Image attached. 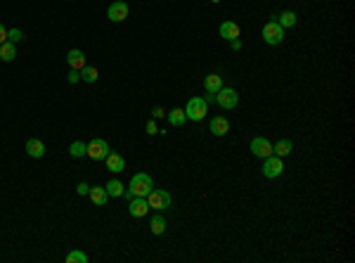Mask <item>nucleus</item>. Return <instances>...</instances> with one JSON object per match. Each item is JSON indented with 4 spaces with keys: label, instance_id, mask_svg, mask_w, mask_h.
Masks as SVG:
<instances>
[{
    "label": "nucleus",
    "instance_id": "29",
    "mask_svg": "<svg viewBox=\"0 0 355 263\" xmlns=\"http://www.w3.org/2000/svg\"><path fill=\"white\" fill-rule=\"evenodd\" d=\"M5 40H8V29H5V24L0 22V45H3Z\"/></svg>",
    "mask_w": 355,
    "mask_h": 263
},
{
    "label": "nucleus",
    "instance_id": "6",
    "mask_svg": "<svg viewBox=\"0 0 355 263\" xmlns=\"http://www.w3.org/2000/svg\"><path fill=\"white\" fill-rule=\"evenodd\" d=\"M216 102L223 109H234L237 107V102H240V95H237L234 88H220V90L216 93Z\"/></svg>",
    "mask_w": 355,
    "mask_h": 263
},
{
    "label": "nucleus",
    "instance_id": "28",
    "mask_svg": "<svg viewBox=\"0 0 355 263\" xmlns=\"http://www.w3.org/2000/svg\"><path fill=\"white\" fill-rule=\"evenodd\" d=\"M67 78H69V83H78V81H81V71L71 69V71H69V76H67Z\"/></svg>",
    "mask_w": 355,
    "mask_h": 263
},
{
    "label": "nucleus",
    "instance_id": "15",
    "mask_svg": "<svg viewBox=\"0 0 355 263\" xmlns=\"http://www.w3.org/2000/svg\"><path fill=\"white\" fill-rule=\"evenodd\" d=\"M67 62H69L71 69L81 71L85 67V55L81 52V50H69V52H67Z\"/></svg>",
    "mask_w": 355,
    "mask_h": 263
},
{
    "label": "nucleus",
    "instance_id": "9",
    "mask_svg": "<svg viewBox=\"0 0 355 263\" xmlns=\"http://www.w3.org/2000/svg\"><path fill=\"white\" fill-rule=\"evenodd\" d=\"M128 211H131L133 218H145L149 214V204H147V197H133L131 204H128Z\"/></svg>",
    "mask_w": 355,
    "mask_h": 263
},
{
    "label": "nucleus",
    "instance_id": "8",
    "mask_svg": "<svg viewBox=\"0 0 355 263\" xmlns=\"http://www.w3.org/2000/svg\"><path fill=\"white\" fill-rule=\"evenodd\" d=\"M128 12H131L128 3H124V0H114L107 10V17L111 19V22H124V19H128Z\"/></svg>",
    "mask_w": 355,
    "mask_h": 263
},
{
    "label": "nucleus",
    "instance_id": "34",
    "mask_svg": "<svg viewBox=\"0 0 355 263\" xmlns=\"http://www.w3.org/2000/svg\"><path fill=\"white\" fill-rule=\"evenodd\" d=\"M211 3H220V0H211Z\"/></svg>",
    "mask_w": 355,
    "mask_h": 263
},
{
    "label": "nucleus",
    "instance_id": "18",
    "mask_svg": "<svg viewBox=\"0 0 355 263\" xmlns=\"http://www.w3.org/2000/svg\"><path fill=\"white\" fill-rule=\"evenodd\" d=\"M15 57H17V45L12 40H5V43L0 45V60H3V62H12Z\"/></svg>",
    "mask_w": 355,
    "mask_h": 263
},
{
    "label": "nucleus",
    "instance_id": "19",
    "mask_svg": "<svg viewBox=\"0 0 355 263\" xmlns=\"http://www.w3.org/2000/svg\"><path fill=\"white\" fill-rule=\"evenodd\" d=\"M291 149H293L291 140H279L277 145H272V154L275 156H289L291 154Z\"/></svg>",
    "mask_w": 355,
    "mask_h": 263
},
{
    "label": "nucleus",
    "instance_id": "22",
    "mask_svg": "<svg viewBox=\"0 0 355 263\" xmlns=\"http://www.w3.org/2000/svg\"><path fill=\"white\" fill-rule=\"evenodd\" d=\"M69 154L74 156V159H81V156H88V145H85V142H81V140H76V142H71Z\"/></svg>",
    "mask_w": 355,
    "mask_h": 263
},
{
    "label": "nucleus",
    "instance_id": "13",
    "mask_svg": "<svg viewBox=\"0 0 355 263\" xmlns=\"http://www.w3.org/2000/svg\"><path fill=\"white\" fill-rule=\"evenodd\" d=\"M104 162H107V169L114 171V173H121L126 166V159L121 154H116V152H109V154L104 156Z\"/></svg>",
    "mask_w": 355,
    "mask_h": 263
},
{
    "label": "nucleus",
    "instance_id": "21",
    "mask_svg": "<svg viewBox=\"0 0 355 263\" xmlns=\"http://www.w3.org/2000/svg\"><path fill=\"white\" fill-rule=\"evenodd\" d=\"M168 121H170V126H183L187 121V116H185V109H170L168 114Z\"/></svg>",
    "mask_w": 355,
    "mask_h": 263
},
{
    "label": "nucleus",
    "instance_id": "7",
    "mask_svg": "<svg viewBox=\"0 0 355 263\" xmlns=\"http://www.w3.org/2000/svg\"><path fill=\"white\" fill-rule=\"evenodd\" d=\"M111 149H109V142L102 138H95L90 145H88V156L90 159H95V162H100V159H104V156L109 154Z\"/></svg>",
    "mask_w": 355,
    "mask_h": 263
},
{
    "label": "nucleus",
    "instance_id": "33",
    "mask_svg": "<svg viewBox=\"0 0 355 263\" xmlns=\"http://www.w3.org/2000/svg\"><path fill=\"white\" fill-rule=\"evenodd\" d=\"M161 116H166V114H163V109L156 107V109H154V119H161Z\"/></svg>",
    "mask_w": 355,
    "mask_h": 263
},
{
    "label": "nucleus",
    "instance_id": "3",
    "mask_svg": "<svg viewBox=\"0 0 355 263\" xmlns=\"http://www.w3.org/2000/svg\"><path fill=\"white\" fill-rule=\"evenodd\" d=\"M147 204H149V209L166 211V209H170V194L166 190H152V192L147 194Z\"/></svg>",
    "mask_w": 355,
    "mask_h": 263
},
{
    "label": "nucleus",
    "instance_id": "17",
    "mask_svg": "<svg viewBox=\"0 0 355 263\" xmlns=\"http://www.w3.org/2000/svg\"><path fill=\"white\" fill-rule=\"evenodd\" d=\"M88 197L97 204V206H104L107 204V199H109V194H107V187H90V192H88Z\"/></svg>",
    "mask_w": 355,
    "mask_h": 263
},
{
    "label": "nucleus",
    "instance_id": "30",
    "mask_svg": "<svg viewBox=\"0 0 355 263\" xmlns=\"http://www.w3.org/2000/svg\"><path fill=\"white\" fill-rule=\"evenodd\" d=\"M147 133H149V135H154V133H159V131H156L154 119H149V121H147Z\"/></svg>",
    "mask_w": 355,
    "mask_h": 263
},
{
    "label": "nucleus",
    "instance_id": "10",
    "mask_svg": "<svg viewBox=\"0 0 355 263\" xmlns=\"http://www.w3.org/2000/svg\"><path fill=\"white\" fill-rule=\"evenodd\" d=\"M251 152H254L256 156L265 159V156L272 154V142L268 138H254L251 140Z\"/></svg>",
    "mask_w": 355,
    "mask_h": 263
},
{
    "label": "nucleus",
    "instance_id": "25",
    "mask_svg": "<svg viewBox=\"0 0 355 263\" xmlns=\"http://www.w3.org/2000/svg\"><path fill=\"white\" fill-rule=\"evenodd\" d=\"M81 78H83L85 83H95V81H97V69H95V67H88V64H85L83 69H81Z\"/></svg>",
    "mask_w": 355,
    "mask_h": 263
},
{
    "label": "nucleus",
    "instance_id": "12",
    "mask_svg": "<svg viewBox=\"0 0 355 263\" xmlns=\"http://www.w3.org/2000/svg\"><path fill=\"white\" fill-rule=\"evenodd\" d=\"M227 131H230V121H227L225 116H213V119H211V133H213V135L223 138V135H227Z\"/></svg>",
    "mask_w": 355,
    "mask_h": 263
},
{
    "label": "nucleus",
    "instance_id": "2",
    "mask_svg": "<svg viewBox=\"0 0 355 263\" xmlns=\"http://www.w3.org/2000/svg\"><path fill=\"white\" fill-rule=\"evenodd\" d=\"M131 190L135 197H147V194L154 190V180H152V176H147V173H135L131 178Z\"/></svg>",
    "mask_w": 355,
    "mask_h": 263
},
{
    "label": "nucleus",
    "instance_id": "1",
    "mask_svg": "<svg viewBox=\"0 0 355 263\" xmlns=\"http://www.w3.org/2000/svg\"><path fill=\"white\" fill-rule=\"evenodd\" d=\"M209 114V104L204 97H190V102L185 104V116L190 121H204Z\"/></svg>",
    "mask_w": 355,
    "mask_h": 263
},
{
    "label": "nucleus",
    "instance_id": "16",
    "mask_svg": "<svg viewBox=\"0 0 355 263\" xmlns=\"http://www.w3.org/2000/svg\"><path fill=\"white\" fill-rule=\"evenodd\" d=\"M204 88H206V93L216 95L218 90L223 88V76H220V74H209V76L204 78Z\"/></svg>",
    "mask_w": 355,
    "mask_h": 263
},
{
    "label": "nucleus",
    "instance_id": "23",
    "mask_svg": "<svg viewBox=\"0 0 355 263\" xmlns=\"http://www.w3.org/2000/svg\"><path fill=\"white\" fill-rule=\"evenodd\" d=\"M107 194H111V197H121V194H124V183H121V180H109L107 185Z\"/></svg>",
    "mask_w": 355,
    "mask_h": 263
},
{
    "label": "nucleus",
    "instance_id": "24",
    "mask_svg": "<svg viewBox=\"0 0 355 263\" xmlns=\"http://www.w3.org/2000/svg\"><path fill=\"white\" fill-rule=\"evenodd\" d=\"M149 228H152V235H163V230H166V218L154 216L152 218V223H149Z\"/></svg>",
    "mask_w": 355,
    "mask_h": 263
},
{
    "label": "nucleus",
    "instance_id": "31",
    "mask_svg": "<svg viewBox=\"0 0 355 263\" xmlns=\"http://www.w3.org/2000/svg\"><path fill=\"white\" fill-rule=\"evenodd\" d=\"M90 192V185L88 183H78V194H88Z\"/></svg>",
    "mask_w": 355,
    "mask_h": 263
},
{
    "label": "nucleus",
    "instance_id": "4",
    "mask_svg": "<svg viewBox=\"0 0 355 263\" xmlns=\"http://www.w3.org/2000/svg\"><path fill=\"white\" fill-rule=\"evenodd\" d=\"M263 40H265L268 45H279V43L284 40V29H282L277 22H268L263 26Z\"/></svg>",
    "mask_w": 355,
    "mask_h": 263
},
{
    "label": "nucleus",
    "instance_id": "20",
    "mask_svg": "<svg viewBox=\"0 0 355 263\" xmlns=\"http://www.w3.org/2000/svg\"><path fill=\"white\" fill-rule=\"evenodd\" d=\"M277 24L282 26V29H291V26H296V12H291V10L282 12V15L277 17Z\"/></svg>",
    "mask_w": 355,
    "mask_h": 263
},
{
    "label": "nucleus",
    "instance_id": "26",
    "mask_svg": "<svg viewBox=\"0 0 355 263\" xmlns=\"http://www.w3.org/2000/svg\"><path fill=\"white\" fill-rule=\"evenodd\" d=\"M67 261L69 263H88V256H85L83 251H71V254L67 256Z\"/></svg>",
    "mask_w": 355,
    "mask_h": 263
},
{
    "label": "nucleus",
    "instance_id": "5",
    "mask_svg": "<svg viewBox=\"0 0 355 263\" xmlns=\"http://www.w3.org/2000/svg\"><path fill=\"white\" fill-rule=\"evenodd\" d=\"M282 171H284L282 156L270 154L263 159V176H265V178H277V176H282Z\"/></svg>",
    "mask_w": 355,
    "mask_h": 263
},
{
    "label": "nucleus",
    "instance_id": "11",
    "mask_svg": "<svg viewBox=\"0 0 355 263\" xmlns=\"http://www.w3.org/2000/svg\"><path fill=\"white\" fill-rule=\"evenodd\" d=\"M218 31H220V38H225V40H234V38H240L242 29H240V24H234V22H223Z\"/></svg>",
    "mask_w": 355,
    "mask_h": 263
},
{
    "label": "nucleus",
    "instance_id": "14",
    "mask_svg": "<svg viewBox=\"0 0 355 263\" xmlns=\"http://www.w3.org/2000/svg\"><path fill=\"white\" fill-rule=\"evenodd\" d=\"M26 154L31 156V159H40V156L45 154V145H43L38 138H31L26 142Z\"/></svg>",
    "mask_w": 355,
    "mask_h": 263
},
{
    "label": "nucleus",
    "instance_id": "27",
    "mask_svg": "<svg viewBox=\"0 0 355 263\" xmlns=\"http://www.w3.org/2000/svg\"><path fill=\"white\" fill-rule=\"evenodd\" d=\"M24 33L19 31V29H8V40H12V43H17V40H22Z\"/></svg>",
    "mask_w": 355,
    "mask_h": 263
},
{
    "label": "nucleus",
    "instance_id": "32",
    "mask_svg": "<svg viewBox=\"0 0 355 263\" xmlns=\"http://www.w3.org/2000/svg\"><path fill=\"white\" fill-rule=\"evenodd\" d=\"M230 45H232V50H234V52H240V50H242V40L234 38V40H230Z\"/></svg>",
    "mask_w": 355,
    "mask_h": 263
}]
</instances>
